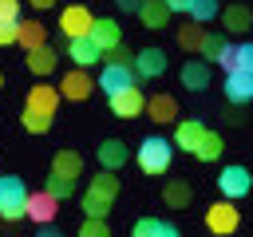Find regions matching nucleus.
Instances as JSON below:
<instances>
[{
	"label": "nucleus",
	"instance_id": "obj_1",
	"mask_svg": "<svg viewBox=\"0 0 253 237\" xmlns=\"http://www.w3.org/2000/svg\"><path fill=\"white\" fill-rule=\"evenodd\" d=\"M115 198H119V178L111 170L107 174H95L87 182V190H83V213L87 217H107L111 205H115Z\"/></svg>",
	"mask_w": 253,
	"mask_h": 237
},
{
	"label": "nucleus",
	"instance_id": "obj_2",
	"mask_svg": "<svg viewBox=\"0 0 253 237\" xmlns=\"http://www.w3.org/2000/svg\"><path fill=\"white\" fill-rule=\"evenodd\" d=\"M134 158H138V170H142V174H166V170H170V158H174V142L150 134V138L138 142V154H134Z\"/></svg>",
	"mask_w": 253,
	"mask_h": 237
},
{
	"label": "nucleus",
	"instance_id": "obj_3",
	"mask_svg": "<svg viewBox=\"0 0 253 237\" xmlns=\"http://www.w3.org/2000/svg\"><path fill=\"white\" fill-rule=\"evenodd\" d=\"M0 217L4 221H20L28 217V186L20 178H0Z\"/></svg>",
	"mask_w": 253,
	"mask_h": 237
},
{
	"label": "nucleus",
	"instance_id": "obj_4",
	"mask_svg": "<svg viewBox=\"0 0 253 237\" xmlns=\"http://www.w3.org/2000/svg\"><path fill=\"white\" fill-rule=\"evenodd\" d=\"M59 28H63V36H67V40H83V36H91L95 16H91L83 4H67V8H63V16H59Z\"/></svg>",
	"mask_w": 253,
	"mask_h": 237
},
{
	"label": "nucleus",
	"instance_id": "obj_5",
	"mask_svg": "<svg viewBox=\"0 0 253 237\" xmlns=\"http://www.w3.org/2000/svg\"><path fill=\"white\" fill-rule=\"evenodd\" d=\"M217 186H221L225 201H237V198H245V194L253 190V178H249L245 166H225V170L217 174Z\"/></svg>",
	"mask_w": 253,
	"mask_h": 237
},
{
	"label": "nucleus",
	"instance_id": "obj_6",
	"mask_svg": "<svg viewBox=\"0 0 253 237\" xmlns=\"http://www.w3.org/2000/svg\"><path fill=\"white\" fill-rule=\"evenodd\" d=\"M237 205H229V201H217V205H210L206 209V225H210V233L213 237H229L233 229H237Z\"/></svg>",
	"mask_w": 253,
	"mask_h": 237
},
{
	"label": "nucleus",
	"instance_id": "obj_7",
	"mask_svg": "<svg viewBox=\"0 0 253 237\" xmlns=\"http://www.w3.org/2000/svg\"><path fill=\"white\" fill-rule=\"evenodd\" d=\"M91 91H95V79H91L83 67L67 71V75H63V83H59V99H71V103H83V99H91Z\"/></svg>",
	"mask_w": 253,
	"mask_h": 237
},
{
	"label": "nucleus",
	"instance_id": "obj_8",
	"mask_svg": "<svg viewBox=\"0 0 253 237\" xmlns=\"http://www.w3.org/2000/svg\"><path fill=\"white\" fill-rule=\"evenodd\" d=\"M107 99H111V111H115L119 118H138V115L146 111V99H142V91H138V87L115 91V95H107Z\"/></svg>",
	"mask_w": 253,
	"mask_h": 237
},
{
	"label": "nucleus",
	"instance_id": "obj_9",
	"mask_svg": "<svg viewBox=\"0 0 253 237\" xmlns=\"http://www.w3.org/2000/svg\"><path fill=\"white\" fill-rule=\"evenodd\" d=\"M55 213H59V198H51L47 190H36V194H28V217H32V221H40V225H51V221H55Z\"/></svg>",
	"mask_w": 253,
	"mask_h": 237
},
{
	"label": "nucleus",
	"instance_id": "obj_10",
	"mask_svg": "<svg viewBox=\"0 0 253 237\" xmlns=\"http://www.w3.org/2000/svg\"><path fill=\"white\" fill-rule=\"evenodd\" d=\"M134 83H138V71H134V67H115V63H107L103 75H99V87H103L107 95L126 91V87H134Z\"/></svg>",
	"mask_w": 253,
	"mask_h": 237
},
{
	"label": "nucleus",
	"instance_id": "obj_11",
	"mask_svg": "<svg viewBox=\"0 0 253 237\" xmlns=\"http://www.w3.org/2000/svg\"><path fill=\"white\" fill-rule=\"evenodd\" d=\"M134 71H138V79H158L166 71V51L162 47H142L134 55Z\"/></svg>",
	"mask_w": 253,
	"mask_h": 237
},
{
	"label": "nucleus",
	"instance_id": "obj_12",
	"mask_svg": "<svg viewBox=\"0 0 253 237\" xmlns=\"http://www.w3.org/2000/svg\"><path fill=\"white\" fill-rule=\"evenodd\" d=\"M126 158H130V150H126V142L123 138H103L99 142V166L103 170H119V166H126Z\"/></svg>",
	"mask_w": 253,
	"mask_h": 237
},
{
	"label": "nucleus",
	"instance_id": "obj_13",
	"mask_svg": "<svg viewBox=\"0 0 253 237\" xmlns=\"http://www.w3.org/2000/svg\"><path fill=\"white\" fill-rule=\"evenodd\" d=\"M217 63L225 67V75H229V71H249V75H253V43H229Z\"/></svg>",
	"mask_w": 253,
	"mask_h": 237
},
{
	"label": "nucleus",
	"instance_id": "obj_14",
	"mask_svg": "<svg viewBox=\"0 0 253 237\" xmlns=\"http://www.w3.org/2000/svg\"><path fill=\"white\" fill-rule=\"evenodd\" d=\"M91 43L107 55L111 47H119L123 43V32H119V24L115 20H95V28H91Z\"/></svg>",
	"mask_w": 253,
	"mask_h": 237
},
{
	"label": "nucleus",
	"instance_id": "obj_15",
	"mask_svg": "<svg viewBox=\"0 0 253 237\" xmlns=\"http://www.w3.org/2000/svg\"><path fill=\"white\" fill-rule=\"evenodd\" d=\"M59 107V87H47V83H36L28 91V111H43V115H55Z\"/></svg>",
	"mask_w": 253,
	"mask_h": 237
},
{
	"label": "nucleus",
	"instance_id": "obj_16",
	"mask_svg": "<svg viewBox=\"0 0 253 237\" xmlns=\"http://www.w3.org/2000/svg\"><path fill=\"white\" fill-rule=\"evenodd\" d=\"M225 99L229 103H249L253 99V75L249 71H229L225 75Z\"/></svg>",
	"mask_w": 253,
	"mask_h": 237
},
{
	"label": "nucleus",
	"instance_id": "obj_17",
	"mask_svg": "<svg viewBox=\"0 0 253 237\" xmlns=\"http://www.w3.org/2000/svg\"><path fill=\"white\" fill-rule=\"evenodd\" d=\"M16 43L28 47V51H36V47L47 43V28H43L40 20H20V28H16Z\"/></svg>",
	"mask_w": 253,
	"mask_h": 237
},
{
	"label": "nucleus",
	"instance_id": "obj_18",
	"mask_svg": "<svg viewBox=\"0 0 253 237\" xmlns=\"http://www.w3.org/2000/svg\"><path fill=\"white\" fill-rule=\"evenodd\" d=\"M202 134H206V126H202L198 118H182V122H178V130H174V146H182V150H190V154H194V146L202 142Z\"/></svg>",
	"mask_w": 253,
	"mask_h": 237
},
{
	"label": "nucleus",
	"instance_id": "obj_19",
	"mask_svg": "<svg viewBox=\"0 0 253 237\" xmlns=\"http://www.w3.org/2000/svg\"><path fill=\"white\" fill-rule=\"evenodd\" d=\"M55 63H59V55H55V47H36V51H28V71L32 75H51L55 71Z\"/></svg>",
	"mask_w": 253,
	"mask_h": 237
},
{
	"label": "nucleus",
	"instance_id": "obj_20",
	"mask_svg": "<svg viewBox=\"0 0 253 237\" xmlns=\"http://www.w3.org/2000/svg\"><path fill=\"white\" fill-rule=\"evenodd\" d=\"M67 55H71V59H75L79 67H91V63H95V59H99L103 51H99V47L91 43V36H83V40H67Z\"/></svg>",
	"mask_w": 253,
	"mask_h": 237
},
{
	"label": "nucleus",
	"instance_id": "obj_21",
	"mask_svg": "<svg viewBox=\"0 0 253 237\" xmlns=\"http://www.w3.org/2000/svg\"><path fill=\"white\" fill-rule=\"evenodd\" d=\"M146 115L154 122H174L178 118V103L170 95H154V99H146Z\"/></svg>",
	"mask_w": 253,
	"mask_h": 237
},
{
	"label": "nucleus",
	"instance_id": "obj_22",
	"mask_svg": "<svg viewBox=\"0 0 253 237\" xmlns=\"http://www.w3.org/2000/svg\"><path fill=\"white\" fill-rule=\"evenodd\" d=\"M83 170V158L75 154V150H59L55 158H51V174H59V178H75Z\"/></svg>",
	"mask_w": 253,
	"mask_h": 237
},
{
	"label": "nucleus",
	"instance_id": "obj_23",
	"mask_svg": "<svg viewBox=\"0 0 253 237\" xmlns=\"http://www.w3.org/2000/svg\"><path fill=\"white\" fill-rule=\"evenodd\" d=\"M138 16H142L146 28H162V24L170 20V8H166L162 0H142V4H138Z\"/></svg>",
	"mask_w": 253,
	"mask_h": 237
},
{
	"label": "nucleus",
	"instance_id": "obj_24",
	"mask_svg": "<svg viewBox=\"0 0 253 237\" xmlns=\"http://www.w3.org/2000/svg\"><path fill=\"white\" fill-rule=\"evenodd\" d=\"M221 20H225L229 32H245V28H253V12H249L245 4H229V8L221 12Z\"/></svg>",
	"mask_w": 253,
	"mask_h": 237
},
{
	"label": "nucleus",
	"instance_id": "obj_25",
	"mask_svg": "<svg viewBox=\"0 0 253 237\" xmlns=\"http://www.w3.org/2000/svg\"><path fill=\"white\" fill-rule=\"evenodd\" d=\"M182 83H186L190 91H206V87H210V67H206V63H186V67H182Z\"/></svg>",
	"mask_w": 253,
	"mask_h": 237
},
{
	"label": "nucleus",
	"instance_id": "obj_26",
	"mask_svg": "<svg viewBox=\"0 0 253 237\" xmlns=\"http://www.w3.org/2000/svg\"><path fill=\"white\" fill-rule=\"evenodd\" d=\"M194 154H198L202 162H213V158L221 154V134H213V130H206V134H202V142L194 146Z\"/></svg>",
	"mask_w": 253,
	"mask_h": 237
},
{
	"label": "nucleus",
	"instance_id": "obj_27",
	"mask_svg": "<svg viewBox=\"0 0 253 237\" xmlns=\"http://www.w3.org/2000/svg\"><path fill=\"white\" fill-rule=\"evenodd\" d=\"M162 198H166V205H190V186L182 182V178H174V182H166V190H162Z\"/></svg>",
	"mask_w": 253,
	"mask_h": 237
},
{
	"label": "nucleus",
	"instance_id": "obj_28",
	"mask_svg": "<svg viewBox=\"0 0 253 237\" xmlns=\"http://www.w3.org/2000/svg\"><path fill=\"white\" fill-rule=\"evenodd\" d=\"M20 122H24V130H28V134H43V130L51 126V115H43V111H28V107H24Z\"/></svg>",
	"mask_w": 253,
	"mask_h": 237
},
{
	"label": "nucleus",
	"instance_id": "obj_29",
	"mask_svg": "<svg viewBox=\"0 0 253 237\" xmlns=\"http://www.w3.org/2000/svg\"><path fill=\"white\" fill-rule=\"evenodd\" d=\"M47 194L59 198V201H67V198L75 194V178H59V174H51V178H47Z\"/></svg>",
	"mask_w": 253,
	"mask_h": 237
},
{
	"label": "nucleus",
	"instance_id": "obj_30",
	"mask_svg": "<svg viewBox=\"0 0 253 237\" xmlns=\"http://www.w3.org/2000/svg\"><path fill=\"white\" fill-rule=\"evenodd\" d=\"M186 16H190L194 24H202V20H213V16H217V0H194Z\"/></svg>",
	"mask_w": 253,
	"mask_h": 237
},
{
	"label": "nucleus",
	"instance_id": "obj_31",
	"mask_svg": "<svg viewBox=\"0 0 253 237\" xmlns=\"http://www.w3.org/2000/svg\"><path fill=\"white\" fill-rule=\"evenodd\" d=\"M202 40H206V32H202L198 24H186V28H178V43H182V47H202Z\"/></svg>",
	"mask_w": 253,
	"mask_h": 237
},
{
	"label": "nucleus",
	"instance_id": "obj_32",
	"mask_svg": "<svg viewBox=\"0 0 253 237\" xmlns=\"http://www.w3.org/2000/svg\"><path fill=\"white\" fill-rule=\"evenodd\" d=\"M225 47H229L225 36H206V40H202V55H206V59H221Z\"/></svg>",
	"mask_w": 253,
	"mask_h": 237
},
{
	"label": "nucleus",
	"instance_id": "obj_33",
	"mask_svg": "<svg viewBox=\"0 0 253 237\" xmlns=\"http://www.w3.org/2000/svg\"><path fill=\"white\" fill-rule=\"evenodd\" d=\"M79 237H111V229H107L103 217H87V221L79 225Z\"/></svg>",
	"mask_w": 253,
	"mask_h": 237
},
{
	"label": "nucleus",
	"instance_id": "obj_34",
	"mask_svg": "<svg viewBox=\"0 0 253 237\" xmlns=\"http://www.w3.org/2000/svg\"><path fill=\"white\" fill-rule=\"evenodd\" d=\"M107 63H115V67H134V55L119 43V47H111V51H107Z\"/></svg>",
	"mask_w": 253,
	"mask_h": 237
},
{
	"label": "nucleus",
	"instance_id": "obj_35",
	"mask_svg": "<svg viewBox=\"0 0 253 237\" xmlns=\"http://www.w3.org/2000/svg\"><path fill=\"white\" fill-rule=\"evenodd\" d=\"M158 225H162L158 217H138V221H134V237H154Z\"/></svg>",
	"mask_w": 253,
	"mask_h": 237
},
{
	"label": "nucleus",
	"instance_id": "obj_36",
	"mask_svg": "<svg viewBox=\"0 0 253 237\" xmlns=\"http://www.w3.org/2000/svg\"><path fill=\"white\" fill-rule=\"evenodd\" d=\"M16 28H20V20H0V47L16 43Z\"/></svg>",
	"mask_w": 253,
	"mask_h": 237
},
{
	"label": "nucleus",
	"instance_id": "obj_37",
	"mask_svg": "<svg viewBox=\"0 0 253 237\" xmlns=\"http://www.w3.org/2000/svg\"><path fill=\"white\" fill-rule=\"evenodd\" d=\"M0 20H20V0H0Z\"/></svg>",
	"mask_w": 253,
	"mask_h": 237
},
{
	"label": "nucleus",
	"instance_id": "obj_38",
	"mask_svg": "<svg viewBox=\"0 0 253 237\" xmlns=\"http://www.w3.org/2000/svg\"><path fill=\"white\" fill-rule=\"evenodd\" d=\"M162 4H166L170 12H190V4H194V0H162Z\"/></svg>",
	"mask_w": 253,
	"mask_h": 237
},
{
	"label": "nucleus",
	"instance_id": "obj_39",
	"mask_svg": "<svg viewBox=\"0 0 253 237\" xmlns=\"http://www.w3.org/2000/svg\"><path fill=\"white\" fill-rule=\"evenodd\" d=\"M154 237H182V233H178V229H174V225H170V221H162V225H158V233H154Z\"/></svg>",
	"mask_w": 253,
	"mask_h": 237
},
{
	"label": "nucleus",
	"instance_id": "obj_40",
	"mask_svg": "<svg viewBox=\"0 0 253 237\" xmlns=\"http://www.w3.org/2000/svg\"><path fill=\"white\" fill-rule=\"evenodd\" d=\"M28 4H32V8H36V12H43V8H55V4H59V0H28Z\"/></svg>",
	"mask_w": 253,
	"mask_h": 237
},
{
	"label": "nucleus",
	"instance_id": "obj_41",
	"mask_svg": "<svg viewBox=\"0 0 253 237\" xmlns=\"http://www.w3.org/2000/svg\"><path fill=\"white\" fill-rule=\"evenodd\" d=\"M138 4L142 0H119V8H126V12H138Z\"/></svg>",
	"mask_w": 253,
	"mask_h": 237
},
{
	"label": "nucleus",
	"instance_id": "obj_42",
	"mask_svg": "<svg viewBox=\"0 0 253 237\" xmlns=\"http://www.w3.org/2000/svg\"><path fill=\"white\" fill-rule=\"evenodd\" d=\"M36 237H59V233H55V229H43V233H36Z\"/></svg>",
	"mask_w": 253,
	"mask_h": 237
},
{
	"label": "nucleus",
	"instance_id": "obj_43",
	"mask_svg": "<svg viewBox=\"0 0 253 237\" xmlns=\"http://www.w3.org/2000/svg\"><path fill=\"white\" fill-rule=\"evenodd\" d=\"M0 87H4V79H0Z\"/></svg>",
	"mask_w": 253,
	"mask_h": 237
}]
</instances>
